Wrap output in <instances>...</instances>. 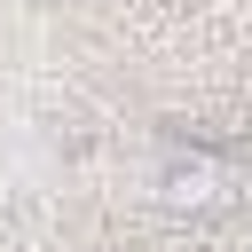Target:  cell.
Instances as JSON below:
<instances>
[{"label":"cell","mask_w":252,"mask_h":252,"mask_svg":"<svg viewBox=\"0 0 252 252\" xmlns=\"http://www.w3.org/2000/svg\"><path fill=\"white\" fill-rule=\"evenodd\" d=\"M236 189H244V173H236V150H228V142H173V150L158 158V205L181 213V220L228 213Z\"/></svg>","instance_id":"obj_1"}]
</instances>
